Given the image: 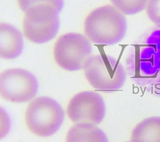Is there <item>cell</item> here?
Masks as SVG:
<instances>
[{
	"instance_id": "obj_1",
	"label": "cell",
	"mask_w": 160,
	"mask_h": 142,
	"mask_svg": "<svg viewBox=\"0 0 160 142\" xmlns=\"http://www.w3.org/2000/svg\"><path fill=\"white\" fill-rule=\"evenodd\" d=\"M86 36L92 42L114 45L125 36L127 22L125 16L116 7L105 5L92 11L84 21Z\"/></svg>"
},
{
	"instance_id": "obj_2",
	"label": "cell",
	"mask_w": 160,
	"mask_h": 142,
	"mask_svg": "<svg viewBox=\"0 0 160 142\" xmlns=\"http://www.w3.org/2000/svg\"><path fill=\"white\" fill-rule=\"evenodd\" d=\"M83 69L86 79L97 90L106 92L119 90L126 80L122 65L118 60L108 55H91Z\"/></svg>"
},
{
	"instance_id": "obj_3",
	"label": "cell",
	"mask_w": 160,
	"mask_h": 142,
	"mask_svg": "<svg viewBox=\"0 0 160 142\" xmlns=\"http://www.w3.org/2000/svg\"><path fill=\"white\" fill-rule=\"evenodd\" d=\"M64 112L54 99L39 97L31 101L26 110L25 123L29 130L41 137L54 135L64 121Z\"/></svg>"
},
{
	"instance_id": "obj_4",
	"label": "cell",
	"mask_w": 160,
	"mask_h": 142,
	"mask_svg": "<svg viewBox=\"0 0 160 142\" xmlns=\"http://www.w3.org/2000/svg\"><path fill=\"white\" fill-rule=\"evenodd\" d=\"M58 13L54 7L49 5H38L29 9L22 22L25 37L36 44H43L52 40L59 27Z\"/></svg>"
},
{
	"instance_id": "obj_5",
	"label": "cell",
	"mask_w": 160,
	"mask_h": 142,
	"mask_svg": "<svg viewBox=\"0 0 160 142\" xmlns=\"http://www.w3.org/2000/svg\"><path fill=\"white\" fill-rule=\"evenodd\" d=\"M91 44L81 34L66 33L56 40L54 47V57L57 64L68 71L81 70L92 55Z\"/></svg>"
},
{
	"instance_id": "obj_6",
	"label": "cell",
	"mask_w": 160,
	"mask_h": 142,
	"mask_svg": "<svg viewBox=\"0 0 160 142\" xmlns=\"http://www.w3.org/2000/svg\"><path fill=\"white\" fill-rule=\"evenodd\" d=\"M38 82L29 71L18 68L0 73V97L14 103L26 102L37 93Z\"/></svg>"
},
{
	"instance_id": "obj_7",
	"label": "cell",
	"mask_w": 160,
	"mask_h": 142,
	"mask_svg": "<svg viewBox=\"0 0 160 142\" xmlns=\"http://www.w3.org/2000/svg\"><path fill=\"white\" fill-rule=\"evenodd\" d=\"M106 113V105L102 96L93 91H84L70 100L67 114L75 123L99 124Z\"/></svg>"
},
{
	"instance_id": "obj_8",
	"label": "cell",
	"mask_w": 160,
	"mask_h": 142,
	"mask_svg": "<svg viewBox=\"0 0 160 142\" xmlns=\"http://www.w3.org/2000/svg\"><path fill=\"white\" fill-rule=\"evenodd\" d=\"M22 49L21 32L9 24L0 22V58L15 59L21 54Z\"/></svg>"
},
{
	"instance_id": "obj_9",
	"label": "cell",
	"mask_w": 160,
	"mask_h": 142,
	"mask_svg": "<svg viewBox=\"0 0 160 142\" xmlns=\"http://www.w3.org/2000/svg\"><path fill=\"white\" fill-rule=\"evenodd\" d=\"M66 142H109L105 133L96 125L76 123L71 127Z\"/></svg>"
},
{
	"instance_id": "obj_10",
	"label": "cell",
	"mask_w": 160,
	"mask_h": 142,
	"mask_svg": "<svg viewBox=\"0 0 160 142\" xmlns=\"http://www.w3.org/2000/svg\"><path fill=\"white\" fill-rule=\"evenodd\" d=\"M130 142H160V116L148 117L138 123Z\"/></svg>"
},
{
	"instance_id": "obj_11",
	"label": "cell",
	"mask_w": 160,
	"mask_h": 142,
	"mask_svg": "<svg viewBox=\"0 0 160 142\" xmlns=\"http://www.w3.org/2000/svg\"><path fill=\"white\" fill-rule=\"evenodd\" d=\"M149 0H111V2L121 13L134 15L146 8Z\"/></svg>"
},
{
	"instance_id": "obj_12",
	"label": "cell",
	"mask_w": 160,
	"mask_h": 142,
	"mask_svg": "<svg viewBox=\"0 0 160 142\" xmlns=\"http://www.w3.org/2000/svg\"><path fill=\"white\" fill-rule=\"evenodd\" d=\"M20 9L26 12L29 9L38 5H49L54 7L59 12L62 9L63 0H18Z\"/></svg>"
},
{
	"instance_id": "obj_13",
	"label": "cell",
	"mask_w": 160,
	"mask_h": 142,
	"mask_svg": "<svg viewBox=\"0 0 160 142\" xmlns=\"http://www.w3.org/2000/svg\"><path fill=\"white\" fill-rule=\"evenodd\" d=\"M146 9L149 20L160 25V0H149Z\"/></svg>"
},
{
	"instance_id": "obj_14",
	"label": "cell",
	"mask_w": 160,
	"mask_h": 142,
	"mask_svg": "<svg viewBox=\"0 0 160 142\" xmlns=\"http://www.w3.org/2000/svg\"><path fill=\"white\" fill-rule=\"evenodd\" d=\"M11 126V121L7 112L0 107V140L8 133Z\"/></svg>"
},
{
	"instance_id": "obj_15",
	"label": "cell",
	"mask_w": 160,
	"mask_h": 142,
	"mask_svg": "<svg viewBox=\"0 0 160 142\" xmlns=\"http://www.w3.org/2000/svg\"><path fill=\"white\" fill-rule=\"evenodd\" d=\"M126 142H130V141H126Z\"/></svg>"
}]
</instances>
